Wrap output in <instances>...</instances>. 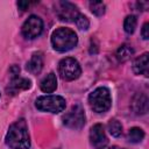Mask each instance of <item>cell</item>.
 Returning a JSON list of instances; mask_svg holds the SVG:
<instances>
[{
	"mask_svg": "<svg viewBox=\"0 0 149 149\" xmlns=\"http://www.w3.org/2000/svg\"><path fill=\"white\" fill-rule=\"evenodd\" d=\"M37 109L49 113H59L65 108V99L61 95H42L35 101Z\"/></svg>",
	"mask_w": 149,
	"mask_h": 149,
	"instance_id": "obj_4",
	"label": "cell"
},
{
	"mask_svg": "<svg viewBox=\"0 0 149 149\" xmlns=\"http://www.w3.org/2000/svg\"><path fill=\"white\" fill-rule=\"evenodd\" d=\"M40 87L43 92L45 93H51L57 88V78L56 74L54 72H50L49 74H47V77H44L40 84Z\"/></svg>",
	"mask_w": 149,
	"mask_h": 149,
	"instance_id": "obj_13",
	"label": "cell"
},
{
	"mask_svg": "<svg viewBox=\"0 0 149 149\" xmlns=\"http://www.w3.org/2000/svg\"><path fill=\"white\" fill-rule=\"evenodd\" d=\"M88 104L91 108L97 113H104L109 109L112 105V98L107 87H97L88 95Z\"/></svg>",
	"mask_w": 149,
	"mask_h": 149,
	"instance_id": "obj_3",
	"label": "cell"
},
{
	"mask_svg": "<svg viewBox=\"0 0 149 149\" xmlns=\"http://www.w3.org/2000/svg\"><path fill=\"white\" fill-rule=\"evenodd\" d=\"M78 43L77 34L70 28H58L51 35V44L55 50L65 52L71 50Z\"/></svg>",
	"mask_w": 149,
	"mask_h": 149,
	"instance_id": "obj_2",
	"label": "cell"
},
{
	"mask_svg": "<svg viewBox=\"0 0 149 149\" xmlns=\"http://www.w3.org/2000/svg\"><path fill=\"white\" fill-rule=\"evenodd\" d=\"M43 68V55L41 52H34L30 61L27 63V70L30 73H40Z\"/></svg>",
	"mask_w": 149,
	"mask_h": 149,
	"instance_id": "obj_12",
	"label": "cell"
},
{
	"mask_svg": "<svg viewBox=\"0 0 149 149\" xmlns=\"http://www.w3.org/2000/svg\"><path fill=\"white\" fill-rule=\"evenodd\" d=\"M17 7H19V9H21V10H26V9L29 7V2H28V1H19V2H17Z\"/></svg>",
	"mask_w": 149,
	"mask_h": 149,
	"instance_id": "obj_22",
	"label": "cell"
},
{
	"mask_svg": "<svg viewBox=\"0 0 149 149\" xmlns=\"http://www.w3.org/2000/svg\"><path fill=\"white\" fill-rule=\"evenodd\" d=\"M6 144L12 149H28L30 147L28 126L24 119H19L10 125L6 135Z\"/></svg>",
	"mask_w": 149,
	"mask_h": 149,
	"instance_id": "obj_1",
	"label": "cell"
},
{
	"mask_svg": "<svg viewBox=\"0 0 149 149\" xmlns=\"http://www.w3.org/2000/svg\"><path fill=\"white\" fill-rule=\"evenodd\" d=\"M141 35H142V37H143L144 40H148V38H149V23H148V22H146V23L143 24Z\"/></svg>",
	"mask_w": 149,
	"mask_h": 149,
	"instance_id": "obj_21",
	"label": "cell"
},
{
	"mask_svg": "<svg viewBox=\"0 0 149 149\" xmlns=\"http://www.w3.org/2000/svg\"><path fill=\"white\" fill-rule=\"evenodd\" d=\"M58 71L61 77L69 81L77 79L81 73V69L78 61L72 57L63 58L58 64Z\"/></svg>",
	"mask_w": 149,
	"mask_h": 149,
	"instance_id": "obj_5",
	"label": "cell"
},
{
	"mask_svg": "<svg viewBox=\"0 0 149 149\" xmlns=\"http://www.w3.org/2000/svg\"><path fill=\"white\" fill-rule=\"evenodd\" d=\"M143 137H144V132L139 127H133L127 133V140L130 143H139L143 140Z\"/></svg>",
	"mask_w": 149,
	"mask_h": 149,
	"instance_id": "obj_16",
	"label": "cell"
},
{
	"mask_svg": "<svg viewBox=\"0 0 149 149\" xmlns=\"http://www.w3.org/2000/svg\"><path fill=\"white\" fill-rule=\"evenodd\" d=\"M31 86V81L27 78H21V77H14L8 86V94L12 93H16L17 91H21V90H27Z\"/></svg>",
	"mask_w": 149,
	"mask_h": 149,
	"instance_id": "obj_11",
	"label": "cell"
},
{
	"mask_svg": "<svg viewBox=\"0 0 149 149\" xmlns=\"http://www.w3.org/2000/svg\"><path fill=\"white\" fill-rule=\"evenodd\" d=\"M148 64H149V55H148V52H144L134 61L133 70L136 74H143V76L148 77V74H149Z\"/></svg>",
	"mask_w": 149,
	"mask_h": 149,
	"instance_id": "obj_10",
	"label": "cell"
},
{
	"mask_svg": "<svg viewBox=\"0 0 149 149\" xmlns=\"http://www.w3.org/2000/svg\"><path fill=\"white\" fill-rule=\"evenodd\" d=\"M63 123L72 129H80L85 125V112L80 105H73L63 116Z\"/></svg>",
	"mask_w": 149,
	"mask_h": 149,
	"instance_id": "obj_6",
	"label": "cell"
},
{
	"mask_svg": "<svg viewBox=\"0 0 149 149\" xmlns=\"http://www.w3.org/2000/svg\"><path fill=\"white\" fill-rule=\"evenodd\" d=\"M78 8L69 1H59L57 3V16L62 21H74L78 16Z\"/></svg>",
	"mask_w": 149,
	"mask_h": 149,
	"instance_id": "obj_9",
	"label": "cell"
},
{
	"mask_svg": "<svg viewBox=\"0 0 149 149\" xmlns=\"http://www.w3.org/2000/svg\"><path fill=\"white\" fill-rule=\"evenodd\" d=\"M90 142L94 149H105L108 140L106 137L102 125L95 123L90 130Z\"/></svg>",
	"mask_w": 149,
	"mask_h": 149,
	"instance_id": "obj_8",
	"label": "cell"
},
{
	"mask_svg": "<svg viewBox=\"0 0 149 149\" xmlns=\"http://www.w3.org/2000/svg\"><path fill=\"white\" fill-rule=\"evenodd\" d=\"M133 109L136 114H146L148 111V98L144 94H137L133 100Z\"/></svg>",
	"mask_w": 149,
	"mask_h": 149,
	"instance_id": "obj_14",
	"label": "cell"
},
{
	"mask_svg": "<svg viewBox=\"0 0 149 149\" xmlns=\"http://www.w3.org/2000/svg\"><path fill=\"white\" fill-rule=\"evenodd\" d=\"M108 149H122V148H119V147H116V146H113V147H111V148H108Z\"/></svg>",
	"mask_w": 149,
	"mask_h": 149,
	"instance_id": "obj_23",
	"label": "cell"
},
{
	"mask_svg": "<svg viewBox=\"0 0 149 149\" xmlns=\"http://www.w3.org/2000/svg\"><path fill=\"white\" fill-rule=\"evenodd\" d=\"M42 30H43V21L37 15H30L24 21V23L22 24V29H21L22 35L28 40H33L40 36Z\"/></svg>",
	"mask_w": 149,
	"mask_h": 149,
	"instance_id": "obj_7",
	"label": "cell"
},
{
	"mask_svg": "<svg viewBox=\"0 0 149 149\" xmlns=\"http://www.w3.org/2000/svg\"><path fill=\"white\" fill-rule=\"evenodd\" d=\"M74 23H76V26L80 29V30H87L88 29V26H90V21H88V19L85 16V15H83V14H78V16L74 19Z\"/></svg>",
	"mask_w": 149,
	"mask_h": 149,
	"instance_id": "obj_20",
	"label": "cell"
},
{
	"mask_svg": "<svg viewBox=\"0 0 149 149\" xmlns=\"http://www.w3.org/2000/svg\"><path fill=\"white\" fill-rule=\"evenodd\" d=\"M90 9L93 14H95L97 16H101L105 14V9L106 6L104 2L101 1H91L90 2Z\"/></svg>",
	"mask_w": 149,
	"mask_h": 149,
	"instance_id": "obj_19",
	"label": "cell"
},
{
	"mask_svg": "<svg viewBox=\"0 0 149 149\" xmlns=\"http://www.w3.org/2000/svg\"><path fill=\"white\" fill-rule=\"evenodd\" d=\"M136 24H137V19L135 15H128L126 16L125 19V22H123V29L127 34H133L135 28H136Z\"/></svg>",
	"mask_w": 149,
	"mask_h": 149,
	"instance_id": "obj_18",
	"label": "cell"
},
{
	"mask_svg": "<svg viewBox=\"0 0 149 149\" xmlns=\"http://www.w3.org/2000/svg\"><path fill=\"white\" fill-rule=\"evenodd\" d=\"M134 54V50L130 45L128 44H122L118 50H116V58L120 62H126L128 61Z\"/></svg>",
	"mask_w": 149,
	"mask_h": 149,
	"instance_id": "obj_15",
	"label": "cell"
},
{
	"mask_svg": "<svg viewBox=\"0 0 149 149\" xmlns=\"http://www.w3.org/2000/svg\"><path fill=\"white\" fill-rule=\"evenodd\" d=\"M107 127H108L109 134L112 136H114V137H119L121 135V133H122V125L116 119H111L108 125H107Z\"/></svg>",
	"mask_w": 149,
	"mask_h": 149,
	"instance_id": "obj_17",
	"label": "cell"
}]
</instances>
